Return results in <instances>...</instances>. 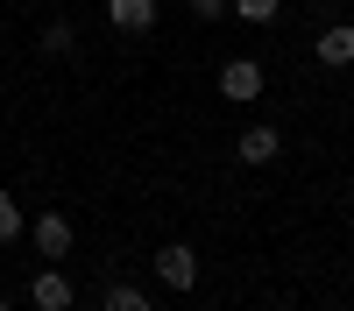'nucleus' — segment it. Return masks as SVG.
Masks as SVG:
<instances>
[{"mask_svg": "<svg viewBox=\"0 0 354 311\" xmlns=\"http://www.w3.org/2000/svg\"><path fill=\"white\" fill-rule=\"evenodd\" d=\"M192 14L198 21H227V0H192Z\"/></svg>", "mask_w": 354, "mask_h": 311, "instance_id": "f8f14e48", "label": "nucleus"}, {"mask_svg": "<svg viewBox=\"0 0 354 311\" xmlns=\"http://www.w3.org/2000/svg\"><path fill=\"white\" fill-rule=\"evenodd\" d=\"M156 283H163V290H192V283H198L192 241H156Z\"/></svg>", "mask_w": 354, "mask_h": 311, "instance_id": "f03ea898", "label": "nucleus"}, {"mask_svg": "<svg viewBox=\"0 0 354 311\" xmlns=\"http://www.w3.org/2000/svg\"><path fill=\"white\" fill-rule=\"evenodd\" d=\"M234 156H241L248 170L277 163V156H283V128H241V141H234Z\"/></svg>", "mask_w": 354, "mask_h": 311, "instance_id": "39448f33", "label": "nucleus"}, {"mask_svg": "<svg viewBox=\"0 0 354 311\" xmlns=\"http://www.w3.org/2000/svg\"><path fill=\"white\" fill-rule=\"evenodd\" d=\"M106 21L121 28V36H149L156 28V0H106Z\"/></svg>", "mask_w": 354, "mask_h": 311, "instance_id": "0eeeda50", "label": "nucleus"}, {"mask_svg": "<svg viewBox=\"0 0 354 311\" xmlns=\"http://www.w3.org/2000/svg\"><path fill=\"white\" fill-rule=\"evenodd\" d=\"M28 241L43 248V262H64V254L78 248V234H71V219H64V212H36V226H28Z\"/></svg>", "mask_w": 354, "mask_h": 311, "instance_id": "20e7f679", "label": "nucleus"}, {"mask_svg": "<svg viewBox=\"0 0 354 311\" xmlns=\"http://www.w3.org/2000/svg\"><path fill=\"white\" fill-rule=\"evenodd\" d=\"M213 85H220V99H227V106H255L262 92H270V64H255V57H227Z\"/></svg>", "mask_w": 354, "mask_h": 311, "instance_id": "f257e3e1", "label": "nucleus"}, {"mask_svg": "<svg viewBox=\"0 0 354 311\" xmlns=\"http://www.w3.org/2000/svg\"><path fill=\"white\" fill-rule=\"evenodd\" d=\"M78 50V28L71 21H43V57H71Z\"/></svg>", "mask_w": 354, "mask_h": 311, "instance_id": "9b49d317", "label": "nucleus"}, {"mask_svg": "<svg viewBox=\"0 0 354 311\" xmlns=\"http://www.w3.org/2000/svg\"><path fill=\"white\" fill-rule=\"evenodd\" d=\"M319 64H326V71L354 64V21H326V28H319Z\"/></svg>", "mask_w": 354, "mask_h": 311, "instance_id": "423d86ee", "label": "nucleus"}, {"mask_svg": "<svg viewBox=\"0 0 354 311\" xmlns=\"http://www.w3.org/2000/svg\"><path fill=\"white\" fill-rule=\"evenodd\" d=\"M100 311H156V304H149V290H142V283H113V290L100 297Z\"/></svg>", "mask_w": 354, "mask_h": 311, "instance_id": "6e6552de", "label": "nucleus"}, {"mask_svg": "<svg viewBox=\"0 0 354 311\" xmlns=\"http://www.w3.org/2000/svg\"><path fill=\"white\" fill-rule=\"evenodd\" d=\"M21 234H28V219H21V205H15V191L0 184V248H15Z\"/></svg>", "mask_w": 354, "mask_h": 311, "instance_id": "1a4fd4ad", "label": "nucleus"}, {"mask_svg": "<svg viewBox=\"0 0 354 311\" xmlns=\"http://www.w3.org/2000/svg\"><path fill=\"white\" fill-rule=\"evenodd\" d=\"M0 311H8V297H0Z\"/></svg>", "mask_w": 354, "mask_h": 311, "instance_id": "ddd939ff", "label": "nucleus"}, {"mask_svg": "<svg viewBox=\"0 0 354 311\" xmlns=\"http://www.w3.org/2000/svg\"><path fill=\"white\" fill-rule=\"evenodd\" d=\"M227 14H241V21H255V28H270V21L283 14V0H227Z\"/></svg>", "mask_w": 354, "mask_h": 311, "instance_id": "9d476101", "label": "nucleus"}, {"mask_svg": "<svg viewBox=\"0 0 354 311\" xmlns=\"http://www.w3.org/2000/svg\"><path fill=\"white\" fill-rule=\"evenodd\" d=\"M28 304H36V311H71L78 290H71V276L57 269V262H43L36 276H28Z\"/></svg>", "mask_w": 354, "mask_h": 311, "instance_id": "7ed1b4c3", "label": "nucleus"}]
</instances>
